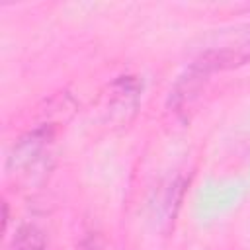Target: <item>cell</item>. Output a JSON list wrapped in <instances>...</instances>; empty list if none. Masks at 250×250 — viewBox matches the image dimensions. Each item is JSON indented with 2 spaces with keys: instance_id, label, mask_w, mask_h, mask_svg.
<instances>
[{
  "instance_id": "obj_3",
  "label": "cell",
  "mask_w": 250,
  "mask_h": 250,
  "mask_svg": "<svg viewBox=\"0 0 250 250\" xmlns=\"http://www.w3.org/2000/svg\"><path fill=\"white\" fill-rule=\"evenodd\" d=\"M143 82L137 76H119L107 86V94L104 96V109L111 121H117L119 125L127 123L141 100Z\"/></svg>"
},
{
  "instance_id": "obj_2",
  "label": "cell",
  "mask_w": 250,
  "mask_h": 250,
  "mask_svg": "<svg viewBox=\"0 0 250 250\" xmlns=\"http://www.w3.org/2000/svg\"><path fill=\"white\" fill-rule=\"evenodd\" d=\"M246 62H250V23L244 27V31L234 35V41L223 47H213L203 51L191 64H195L205 74H211L217 70L236 68Z\"/></svg>"
},
{
  "instance_id": "obj_4",
  "label": "cell",
  "mask_w": 250,
  "mask_h": 250,
  "mask_svg": "<svg viewBox=\"0 0 250 250\" xmlns=\"http://www.w3.org/2000/svg\"><path fill=\"white\" fill-rule=\"evenodd\" d=\"M186 188H188V182L182 176H176L174 180L168 182V186H166V189L162 193V201H160L164 221H174V217H176V213H178V209L182 205Z\"/></svg>"
},
{
  "instance_id": "obj_1",
  "label": "cell",
  "mask_w": 250,
  "mask_h": 250,
  "mask_svg": "<svg viewBox=\"0 0 250 250\" xmlns=\"http://www.w3.org/2000/svg\"><path fill=\"white\" fill-rule=\"evenodd\" d=\"M55 141V125L41 123L25 131L10 148L6 158V172L25 178L43 180L49 172L51 145Z\"/></svg>"
},
{
  "instance_id": "obj_6",
  "label": "cell",
  "mask_w": 250,
  "mask_h": 250,
  "mask_svg": "<svg viewBox=\"0 0 250 250\" xmlns=\"http://www.w3.org/2000/svg\"><path fill=\"white\" fill-rule=\"evenodd\" d=\"M78 250H105V242H104V238H102L100 232H88L80 240Z\"/></svg>"
},
{
  "instance_id": "obj_5",
  "label": "cell",
  "mask_w": 250,
  "mask_h": 250,
  "mask_svg": "<svg viewBox=\"0 0 250 250\" xmlns=\"http://www.w3.org/2000/svg\"><path fill=\"white\" fill-rule=\"evenodd\" d=\"M47 238L45 232L35 225H21L14 238H12V250H45Z\"/></svg>"
}]
</instances>
